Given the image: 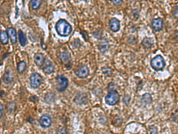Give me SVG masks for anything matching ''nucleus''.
I'll return each mask as SVG.
<instances>
[{
    "instance_id": "3",
    "label": "nucleus",
    "mask_w": 178,
    "mask_h": 134,
    "mask_svg": "<svg viewBox=\"0 0 178 134\" xmlns=\"http://www.w3.org/2000/svg\"><path fill=\"white\" fill-rule=\"evenodd\" d=\"M120 95L119 93L115 91H110L105 97V101L109 105H114L118 103Z\"/></svg>"
},
{
    "instance_id": "1",
    "label": "nucleus",
    "mask_w": 178,
    "mask_h": 134,
    "mask_svg": "<svg viewBox=\"0 0 178 134\" xmlns=\"http://www.w3.org/2000/svg\"><path fill=\"white\" fill-rule=\"evenodd\" d=\"M56 31L61 36L66 37L72 32V27L68 21L64 19H60L56 24Z\"/></svg>"
},
{
    "instance_id": "15",
    "label": "nucleus",
    "mask_w": 178,
    "mask_h": 134,
    "mask_svg": "<svg viewBox=\"0 0 178 134\" xmlns=\"http://www.w3.org/2000/svg\"><path fill=\"white\" fill-rule=\"evenodd\" d=\"M19 41L21 46L24 47L26 45L27 43V39L25 34L23 33V32L21 30L19 31Z\"/></svg>"
},
{
    "instance_id": "17",
    "label": "nucleus",
    "mask_w": 178,
    "mask_h": 134,
    "mask_svg": "<svg viewBox=\"0 0 178 134\" xmlns=\"http://www.w3.org/2000/svg\"><path fill=\"white\" fill-rule=\"evenodd\" d=\"M142 44L144 45V47L146 48H150L153 44V41L151 38H146L144 39V40L142 42Z\"/></svg>"
},
{
    "instance_id": "9",
    "label": "nucleus",
    "mask_w": 178,
    "mask_h": 134,
    "mask_svg": "<svg viewBox=\"0 0 178 134\" xmlns=\"http://www.w3.org/2000/svg\"><path fill=\"white\" fill-rule=\"evenodd\" d=\"M110 29L113 32H117L120 29V21L117 18H112L109 21Z\"/></svg>"
},
{
    "instance_id": "16",
    "label": "nucleus",
    "mask_w": 178,
    "mask_h": 134,
    "mask_svg": "<svg viewBox=\"0 0 178 134\" xmlns=\"http://www.w3.org/2000/svg\"><path fill=\"white\" fill-rule=\"evenodd\" d=\"M42 3V1L39 0H33L30 2L32 8L35 10H37L39 9Z\"/></svg>"
},
{
    "instance_id": "20",
    "label": "nucleus",
    "mask_w": 178,
    "mask_h": 134,
    "mask_svg": "<svg viewBox=\"0 0 178 134\" xmlns=\"http://www.w3.org/2000/svg\"><path fill=\"white\" fill-rule=\"evenodd\" d=\"M45 100L46 103H52L53 101H54V100H55V95L52 93H48L46 95Z\"/></svg>"
},
{
    "instance_id": "8",
    "label": "nucleus",
    "mask_w": 178,
    "mask_h": 134,
    "mask_svg": "<svg viewBox=\"0 0 178 134\" xmlns=\"http://www.w3.org/2000/svg\"><path fill=\"white\" fill-rule=\"evenodd\" d=\"M163 27V19L158 17L154 19L152 21V28L155 31H160Z\"/></svg>"
},
{
    "instance_id": "6",
    "label": "nucleus",
    "mask_w": 178,
    "mask_h": 134,
    "mask_svg": "<svg viewBox=\"0 0 178 134\" xmlns=\"http://www.w3.org/2000/svg\"><path fill=\"white\" fill-rule=\"evenodd\" d=\"M39 124L42 128H49L52 124V119L49 115L44 114L40 118Z\"/></svg>"
},
{
    "instance_id": "19",
    "label": "nucleus",
    "mask_w": 178,
    "mask_h": 134,
    "mask_svg": "<svg viewBox=\"0 0 178 134\" xmlns=\"http://www.w3.org/2000/svg\"><path fill=\"white\" fill-rule=\"evenodd\" d=\"M108 49V42L106 40L102 41L100 44V50L102 52H106Z\"/></svg>"
},
{
    "instance_id": "10",
    "label": "nucleus",
    "mask_w": 178,
    "mask_h": 134,
    "mask_svg": "<svg viewBox=\"0 0 178 134\" xmlns=\"http://www.w3.org/2000/svg\"><path fill=\"white\" fill-rule=\"evenodd\" d=\"M34 60L36 66H38V67H42L45 63V58L44 55L42 53H37L35 56Z\"/></svg>"
},
{
    "instance_id": "2",
    "label": "nucleus",
    "mask_w": 178,
    "mask_h": 134,
    "mask_svg": "<svg viewBox=\"0 0 178 134\" xmlns=\"http://www.w3.org/2000/svg\"><path fill=\"white\" fill-rule=\"evenodd\" d=\"M150 64L151 67L156 71L163 70L166 66L165 61L163 57L160 55H158L153 59H151Z\"/></svg>"
},
{
    "instance_id": "13",
    "label": "nucleus",
    "mask_w": 178,
    "mask_h": 134,
    "mask_svg": "<svg viewBox=\"0 0 178 134\" xmlns=\"http://www.w3.org/2000/svg\"><path fill=\"white\" fill-rule=\"evenodd\" d=\"M3 81L6 84H9L13 82V76L11 73L8 71L4 73V77H3Z\"/></svg>"
},
{
    "instance_id": "18",
    "label": "nucleus",
    "mask_w": 178,
    "mask_h": 134,
    "mask_svg": "<svg viewBox=\"0 0 178 134\" xmlns=\"http://www.w3.org/2000/svg\"><path fill=\"white\" fill-rule=\"evenodd\" d=\"M26 69V64L24 62H21L18 64L17 71L19 73H23Z\"/></svg>"
},
{
    "instance_id": "26",
    "label": "nucleus",
    "mask_w": 178,
    "mask_h": 134,
    "mask_svg": "<svg viewBox=\"0 0 178 134\" xmlns=\"http://www.w3.org/2000/svg\"><path fill=\"white\" fill-rule=\"evenodd\" d=\"M3 110H4V107L2 104H0V119L1 118L2 113H3Z\"/></svg>"
},
{
    "instance_id": "5",
    "label": "nucleus",
    "mask_w": 178,
    "mask_h": 134,
    "mask_svg": "<svg viewBox=\"0 0 178 134\" xmlns=\"http://www.w3.org/2000/svg\"><path fill=\"white\" fill-rule=\"evenodd\" d=\"M42 77L38 73H33L30 77V85L33 88H37L42 83Z\"/></svg>"
},
{
    "instance_id": "23",
    "label": "nucleus",
    "mask_w": 178,
    "mask_h": 134,
    "mask_svg": "<svg viewBox=\"0 0 178 134\" xmlns=\"http://www.w3.org/2000/svg\"><path fill=\"white\" fill-rule=\"evenodd\" d=\"M12 104V103H10L9 105H8V110L9 111H13L15 110V107H16V104L15 103H13V105Z\"/></svg>"
},
{
    "instance_id": "12",
    "label": "nucleus",
    "mask_w": 178,
    "mask_h": 134,
    "mask_svg": "<svg viewBox=\"0 0 178 134\" xmlns=\"http://www.w3.org/2000/svg\"><path fill=\"white\" fill-rule=\"evenodd\" d=\"M43 71L45 74L49 75V74L54 72L55 68H54V66L52 65V64L51 63V62L48 60L46 63V65L45 66V67L43 69Z\"/></svg>"
},
{
    "instance_id": "11",
    "label": "nucleus",
    "mask_w": 178,
    "mask_h": 134,
    "mask_svg": "<svg viewBox=\"0 0 178 134\" xmlns=\"http://www.w3.org/2000/svg\"><path fill=\"white\" fill-rule=\"evenodd\" d=\"M7 34L11 42L13 44H16L17 42V35L15 29L13 28H9L7 29Z\"/></svg>"
},
{
    "instance_id": "22",
    "label": "nucleus",
    "mask_w": 178,
    "mask_h": 134,
    "mask_svg": "<svg viewBox=\"0 0 178 134\" xmlns=\"http://www.w3.org/2000/svg\"><path fill=\"white\" fill-rule=\"evenodd\" d=\"M150 134H158V129L154 126H151L149 127Z\"/></svg>"
},
{
    "instance_id": "4",
    "label": "nucleus",
    "mask_w": 178,
    "mask_h": 134,
    "mask_svg": "<svg viewBox=\"0 0 178 134\" xmlns=\"http://www.w3.org/2000/svg\"><path fill=\"white\" fill-rule=\"evenodd\" d=\"M57 87V89L59 92H64L69 85V80L64 76L59 75L56 78Z\"/></svg>"
},
{
    "instance_id": "21",
    "label": "nucleus",
    "mask_w": 178,
    "mask_h": 134,
    "mask_svg": "<svg viewBox=\"0 0 178 134\" xmlns=\"http://www.w3.org/2000/svg\"><path fill=\"white\" fill-rule=\"evenodd\" d=\"M60 57L61 60L64 62H67L69 61L70 59V55L69 52H62L60 55Z\"/></svg>"
},
{
    "instance_id": "24",
    "label": "nucleus",
    "mask_w": 178,
    "mask_h": 134,
    "mask_svg": "<svg viewBox=\"0 0 178 134\" xmlns=\"http://www.w3.org/2000/svg\"><path fill=\"white\" fill-rule=\"evenodd\" d=\"M112 2H113L115 5L116 6H119L120 4H121L122 3V1L121 0H119V1H115V0H112L111 1Z\"/></svg>"
},
{
    "instance_id": "14",
    "label": "nucleus",
    "mask_w": 178,
    "mask_h": 134,
    "mask_svg": "<svg viewBox=\"0 0 178 134\" xmlns=\"http://www.w3.org/2000/svg\"><path fill=\"white\" fill-rule=\"evenodd\" d=\"M0 41L4 45L8 44L9 35L7 34V32L4 31H2L1 32V33H0Z\"/></svg>"
},
{
    "instance_id": "25",
    "label": "nucleus",
    "mask_w": 178,
    "mask_h": 134,
    "mask_svg": "<svg viewBox=\"0 0 178 134\" xmlns=\"http://www.w3.org/2000/svg\"><path fill=\"white\" fill-rule=\"evenodd\" d=\"M38 100V98L36 97V96H32L30 98V101H32V102H36Z\"/></svg>"
},
{
    "instance_id": "7",
    "label": "nucleus",
    "mask_w": 178,
    "mask_h": 134,
    "mask_svg": "<svg viewBox=\"0 0 178 134\" xmlns=\"http://www.w3.org/2000/svg\"><path fill=\"white\" fill-rule=\"evenodd\" d=\"M76 75L80 78H86L89 75V68L86 66H81L76 71Z\"/></svg>"
}]
</instances>
